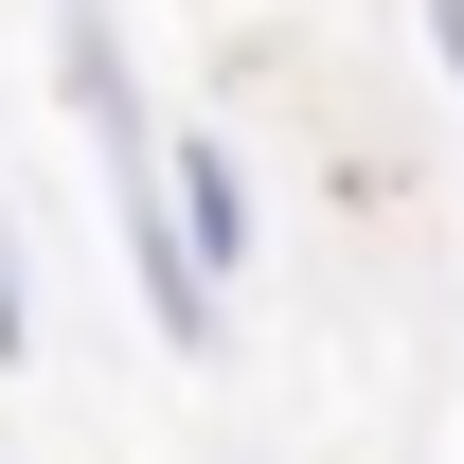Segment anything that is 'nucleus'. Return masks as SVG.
I'll return each instance as SVG.
<instances>
[{
  "instance_id": "nucleus-1",
  "label": "nucleus",
  "mask_w": 464,
  "mask_h": 464,
  "mask_svg": "<svg viewBox=\"0 0 464 464\" xmlns=\"http://www.w3.org/2000/svg\"><path fill=\"white\" fill-rule=\"evenodd\" d=\"M161 197H179V250L215 268V286H250V161H232V125H179V161H161Z\"/></svg>"
},
{
  "instance_id": "nucleus-2",
  "label": "nucleus",
  "mask_w": 464,
  "mask_h": 464,
  "mask_svg": "<svg viewBox=\"0 0 464 464\" xmlns=\"http://www.w3.org/2000/svg\"><path fill=\"white\" fill-rule=\"evenodd\" d=\"M18 340H36V304H18V232H0V357H18Z\"/></svg>"
},
{
  "instance_id": "nucleus-3",
  "label": "nucleus",
  "mask_w": 464,
  "mask_h": 464,
  "mask_svg": "<svg viewBox=\"0 0 464 464\" xmlns=\"http://www.w3.org/2000/svg\"><path fill=\"white\" fill-rule=\"evenodd\" d=\"M429 54H447V90H464V0H429Z\"/></svg>"
}]
</instances>
